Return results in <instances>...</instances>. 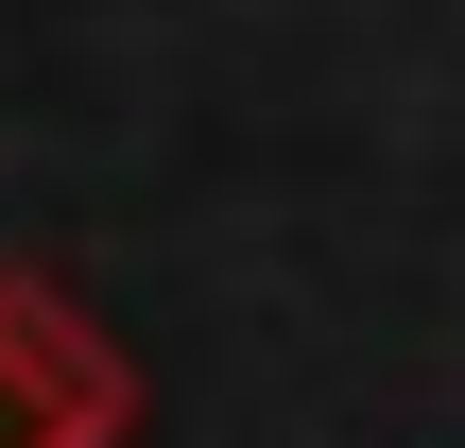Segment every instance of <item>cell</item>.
I'll return each mask as SVG.
<instances>
[{
    "instance_id": "cell-1",
    "label": "cell",
    "mask_w": 465,
    "mask_h": 448,
    "mask_svg": "<svg viewBox=\"0 0 465 448\" xmlns=\"http://www.w3.org/2000/svg\"><path fill=\"white\" fill-rule=\"evenodd\" d=\"M0 448H121V345L0 276Z\"/></svg>"
}]
</instances>
